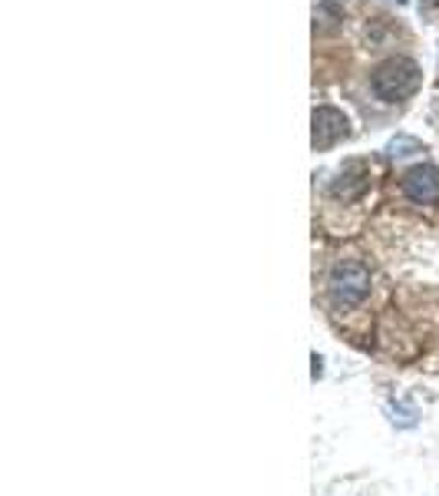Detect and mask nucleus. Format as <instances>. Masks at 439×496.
<instances>
[{"label": "nucleus", "instance_id": "obj_1", "mask_svg": "<svg viewBox=\"0 0 439 496\" xmlns=\"http://www.w3.org/2000/svg\"><path fill=\"white\" fill-rule=\"evenodd\" d=\"M423 73L410 57H387L371 73V90L380 103H403L420 90Z\"/></svg>", "mask_w": 439, "mask_h": 496}, {"label": "nucleus", "instance_id": "obj_2", "mask_svg": "<svg viewBox=\"0 0 439 496\" xmlns=\"http://www.w3.org/2000/svg\"><path fill=\"white\" fill-rule=\"evenodd\" d=\"M330 301L337 308H357L371 291V271L361 261H337L330 271Z\"/></svg>", "mask_w": 439, "mask_h": 496}, {"label": "nucleus", "instance_id": "obj_3", "mask_svg": "<svg viewBox=\"0 0 439 496\" xmlns=\"http://www.w3.org/2000/svg\"><path fill=\"white\" fill-rule=\"evenodd\" d=\"M350 120L337 106H318L314 110V149H330L350 136Z\"/></svg>", "mask_w": 439, "mask_h": 496}, {"label": "nucleus", "instance_id": "obj_4", "mask_svg": "<svg viewBox=\"0 0 439 496\" xmlns=\"http://www.w3.org/2000/svg\"><path fill=\"white\" fill-rule=\"evenodd\" d=\"M400 185L416 206H439V165H413Z\"/></svg>", "mask_w": 439, "mask_h": 496}, {"label": "nucleus", "instance_id": "obj_5", "mask_svg": "<svg viewBox=\"0 0 439 496\" xmlns=\"http://www.w3.org/2000/svg\"><path fill=\"white\" fill-rule=\"evenodd\" d=\"M367 185H371V173H367V165L353 159V163H347L344 169H340V175H337L334 195H337V199H357Z\"/></svg>", "mask_w": 439, "mask_h": 496}]
</instances>
